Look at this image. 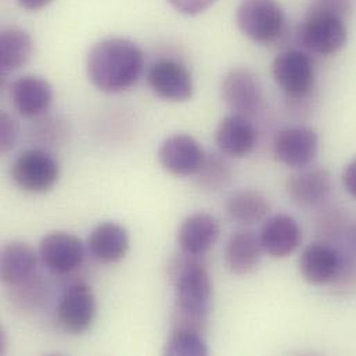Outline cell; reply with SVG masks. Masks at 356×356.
<instances>
[{"label": "cell", "mask_w": 356, "mask_h": 356, "mask_svg": "<svg viewBox=\"0 0 356 356\" xmlns=\"http://www.w3.org/2000/svg\"><path fill=\"white\" fill-rule=\"evenodd\" d=\"M197 177L200 184L205 188L219 190L230 181L232 171L229 164L222 157L216 154H209L205 156L204 164Z\"/></svg>", "instance_id": "cell-25"}, {"label": "cell", "mask_w": 356, "mask_h": 356, "mask_svg": "<svg viewBox=\"0 0 356 356\" xmlns=\"http://www.w3.org/2000/svg\"><path fill=\"white\" fill-rule=\"evenodd\" d=\"M276 85L290 97H305L315 86V64L311 56L298 49L279 53L272 63Z\"/></svg>", "instance_id": "cell-6"}, {"label": "cell", "mask_w": 356, "mask_h": 356, "mask_svg": "<svg viewBox=\"0 0 356 356\" xmlns=\"http://www.w3.org/2000/svg\"><path fill=\"white\" fill-rule=\"evenodd\" d=\"M341 178L346 191L356 200V157L347 164Z\"/></svg>", "instance_id": "cell-29"}, {"label": "cell", "mask_w": 356, "mask_h": 356, "mask_svg": "<svg viewBox=\"0 0 356 356\" xmlns=\"http://www.w3.org/2000/svg\"><path fill=\"white\" fill-rule=\"evenodd\" d=\"M36 251L24 241H8L1 247L0 252V277L1 282L14 287L35 275L38 265Z\"/></svg>", "instance_id": "cell-21"}, {"label": "cell", "mask_w": 356, "mask_h": 356, "mask_svg": "<svg viewBox=\"0 0 356 356\" xmlns=\"http://www.w3.org/2000/svg\"><path fill=\"white\" fill-rule=\"evenodd\" d=\"M33 53L31 35L18 26L4 28L0 33V71L3 75L18 71L28 64Z\"/></svg>", "instance_id": "cell-22"}, {"label": "cell", "mask_w": 356, "mask_h": 356, "mask_svg": "<svg viewBox=\"0 0 356 356\" xmlns=\"http://www.w3.org/2000/svg\"><path fill=\"white\" fill-rule=\"evenodd\" d=\"M259 240L266 255L275 259H283L300 248L302 230L296 218L279 213L264 220Z\"/></svg>", "instance_id": "cell-15"}, {"label": "cell", "mask_w": 356, "mask_h": 356, "mask_svg": "<svg viewBox=\"0 0 356 356\" xmlns=\"http://www.w3.org/2000/svg\"><path fill=\"white\" fill-rule=\"evenodd\" d=\"M129 234L117 222H102L93 227L88 237V250L102 264H117L129 251Z\"/></svg>", "instance_id": "cell-19"}, {"label": "cell", "mask_w": 356, "mask_h": 356, "mask_svg": "<svg viewBox=\"0 0 356 356\" xmlns=\"http://www.w3.org/2000/svg\"><path fill=\"white\" fill-rule=\"evenodd\" d=\"M147 83L160 99L184 103L194 95V82L190 71L177 60L161 58L147 71Z\"/></svg>", "instance_id": "cell-11"}, {"label": "cell", "mask_w": 356, "mask_h": 356, "mask_svg": "<svg viewBox=\"0 0 356 356\" xmlns=\"http://www.w3.org/2000/svg\"><path fill=\"white\" fill-rule=\"evenodd\" d=\"M264 254L259 234L252 230H240L226 241L225 264L233 275L247 276L259 266Z\"/></svg>", "instance_id": "cell-20"}, {"label": "cell", "mask_w": 356, "mask_h": 356, "mask_svg": "<svg viewBox=\"0 0 356 356\" xmlns=\"http://www.w3.org/2000/svg\"><path fill=\"white\" fill-rule=\"evenodd\" d=\"M11 179L18 188L31 194L50 191L60 179V164L43 149H28L11 165Z\"/></svg>", "instance_id": "cell-5"}, {"label": "cell", "mask_w": 356, "mask_h": 356, "mask_svg": "<svg viewBox=\"0 0 356 356\" xmlns=\"http://www.w3.org/2000/svg\"><path fill=\"white\" fill-rule=\"evenodd\" d=\"M170 4L183 15L194 17L207 11L216 0H168Z\"/></svg>", "instance_id": "cell-28"}, {"label": "cell", "mask_w": 356, "mask_h": 356, "mask_svg": "<svg viewBox=\"0 0 356 356\" xmlns=\"http://www.w3.org/2000/svg\"><path fill=\"white\" fill-rule=\"evenodd\" d=\"M14 110L24 118L44 115L53 103V88L47 79L38 75L17 78L8 89Z\"/></svg>", "instance_id": "cell-14"}, {"label": "cell", "mask_w": 356, "mask_h": 356, "mask_svg": "<svg viewBox=\"0 0 356 356\" xmlns=\"http://www.w3.org/2000/svg\"><path fill=\"white\" fill-rule=\"evenodd\" d=\"M344 266V257L326 243H312L301 254L298 268L302 279L314 286L334 284Z\"/></svg>", "instance_id": "cell-13"}, {"label": "cell", "mask_w": 356, "mask_h": 356, "mask_svg": "<svg viewBox=\"0 0 356 356\" xmlns=\"http://www.w3.org/2000/svg\"><path fill=\"white\" fill-rule=\"evenodd\" d=\"M332 175L325 168H302L289 177L286 193L301 208H312L322 204L332 193Z\"/></svg>", "instance_id": "cell-18"}, {"label": "cell", "mask_w": 356, "mask_h": 356, "mask_svg": "<svg viewBox=\"0 0 356 356\" xmlns=\"http://www.w3.org/2000/svg\"><path fill=\"white\" fill-rule=\"evenodd\" d=\"M229 218L238 225L251 226L265 220L270 212V202L258 190L244 188L233 193L226 201Z\"/></svg>", "instance_id": "cell-23"}, {"label": "cell", "mask_w": 356, "mask_h": 356, "mask_svg": "<svg viewBox=\"0 0 356 356\" xmlns=\"http://www.w3.org/2000/svg\"><path fill=\"white\" fill-rule=\"evenodd\" d=\"M347 237H348L350 248H351L353 254L356 255V222L350 227V230H348V233H347Z\"/></svg>", "instance_id": "cell-31"}, {"label": "cell", "mask_w": 356, "mask_h": 356, "mask_svg": "<svg viewBox=\"0 0 356 356\" xmlns=\"http://www.w3.org/2000/svg\"><path fill=\"white\" fill-rule=\"evenodd\" d=\"M18 138V124L7 113L0 115V150L1 153H8L17 142Z\"/></svg>", "instance_id": "cell-27"}, {"label": "cell", "mask_w": 356, "mask_h": 356, "mask_svg": "<svg viewBox=\"0 0 356 356\" xmlns=\"http://www.w3.org/2000/svg\"><path fill=\"white\" fill-rule=\"evenodd\" d=\"M39 258L51 273L70 275L83 264L85 247L75 234L57 230L40 240Z\"/></svg>", "instance_id": "cell-10"}, {"label": "cell", "mask_w": 356, "mask_h": 356, "mask_svg": "<svg viewBox=\"0 0 356 356\" xmlns=\"http://www.w3.org/2000/svg\"><path fill=\"white\" fill-rule=\"evenodd\" d=\"M257 129L250 118L233 113L222 118L215 132L219 152L232 159H244L251 154L257 146Z\"/></svg>", "instance_id": "cell-16"}, {"label": "cell", "mask_w": 356, "mask_h": 356, "mask_svg": "<svg viewBox=\"0 0 356 356\" xmlns=\"http://www.w3.org/2000/svg\"><path fill=\"white\" fill-rule=\"evenodd\" d=\"M174 283V326L202 333L212 307L213 286L208 269L197 257L180 251L170 265Z\"/></svg>", "instance_id": "cell-2"}, {"label": "cell", "mask_w": 356, "mask_h": 356, "mask_svg": "<svg viewBox=\"0 0 356 356\" xmlns=\"http://www.w3.org/2000/svg\"><path fill=\"white\" fill-rule=\"evenodd\" d=\"M219 234L220 225L215 216L205 212L191 213L179 226V248L187 255L200 258L215 245Z\"/></svg>", "instance_id": "cell-17"}, {"label": "cell", "mask_w": 356, "mask_h": 356, "mask_svg": "<svg viewBox=\"0 0 356 356\" xmlns=\"http://www.w3.org/2000/svg\"><path fill=\"white\" fill-rule=\"evenodd\" d=\"M145 54L132 40L106 38L97 42L86 57V74L92 85L103 93L129 90L142 78Z\"/></svg>", "instance_id": "cell-1"}, {"label": "cell", "mask_w": 356, "mask_h": 356, "mask_svg": "<svg viewBox=\"0 0 356 356\" xmlns=\"http://www.w3.org/2000/svg\"><path fill=\"white\" fill-rule=\"evenodd\" d=\"M15 290L14 301L17 305L24 311H35L40 307L44 301V296L47 291V284L39 277L32 276L31 279L25 280L24 283L11 287Z\"/></svg>", "instance_id": "cell-26"}, {"label": "cell", "mask_w": 356, "mask_h": 356, "mask_svg": "<svg viewBox=\"0 0 356 356\" xmlns=\"http://www.w3.org/2000/svg\"><path fill=\"white\" fill-rule=\"evenodd\" d=\"M17 1L22 8L28 11H39L47 7L50 3H53V0H17Z\"/></svg>", "instance_id": "cell-30"}, {"label": "cell", "mask_w": 356, "mask_h": 356, "mask_svg": "<svg viewBox=\"0 0 356 356\" xmlns=\"http://www.w3.org/2000/svg\"><path fill=\"white\" fill-rule=\"evenodd\" d=\"M208 354L209 350L202 333L183 327L174 329L164 347V355L168 356H207Z\"/></svg>", "instance_id": "cell-24"}, {"label": "cell", "mask_w": 356, "mask_h": 356, "mask_svg": "<svg viewBox=\"0 0 356 356\" xmlns=\"http://www.w3.org/2000/svg\"><path fill=\"white\" fill-rule=\"evenodd\" d=\"M222 100L233 113L251 118L262 111L265 96L259 78L248 68L230 70L220 86Z\"/></svg>", "instance_id": "cell-7"}, {"label": "cell", "mask_w": 356, "mask_h": 356, "mask_svg": "<svg viewBox=\"0 0 356 356\" xmlns=\"http://www.w3.org/2000/svg\"><path fill=\"white\" fill-rule=\"evenodd\" d=\"M236 22L245 38L268 44L283 33L286 14L277 0H241L236 10Z\"/></svg>", "instance_id": "cell-4"}, {"label": "cell", "mask_w": 356, "mask_h": 356, "mask_svg": "<svg viewBox=\"0 0 356 356\" xmlns=\"http://www.w3.org/2000/svg\"><path fill=\"white\" fill-rule=\"evenodd\" d=\"M97 312L93 290L83 282L70 284L61 294L57 307L60 327L74 336L83 334L90 329Z\"/></svg>", "instance_id": "cell-8"}, {"label": "cell", "mask_w": 356, "mask_h": 356, "mask_svg": "<svg viewBox=\"0 0 356 356\" xmlns=\"http://www.w3.org/2000/svg\"><path fill=\"white\" fill-rule=\"evenodd\" d=\"M205 156L197 139L186 134L167 138L159 149L161 167L168 174L181 178L197 175L204 164Z\"/></svg>", "instance_id": "cell-12"}, {"label": "cell", "mask_w": 356, "mask_h": 356, "mask_svg": "<svg viewBox=\"0 0 356 356\" xmlns=\"http://www.w3.org/2000/svg\"><path fill=\"white\" fill-rule=\"evenodd\" d=\"M351 10L350 0L312 1L298 29L300 44L312 54H337L348 42L347 18Z\"/></svg>", "instance_id": "cell-3"}, {"label": "cell", "mask_w": 356, "mask_h": 356, "mask_svg": "<svg viewBox=\"0 0 356 356\" xmlns=\"http://www.w3.org/2000/svg\"><path fill=\"white\" fill-rule=\"evenodd\" d=\"M273 156L287 168H307L318 156L319 136L312 128L289 127L279 131L273 139Z\"/></svg>", "instance_id": "cell-9"}]
</instances>
